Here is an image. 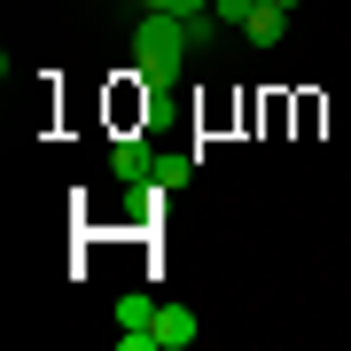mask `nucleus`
Segmentation results:
<instances>
[{
	"instance_id": "f257e3e1",
	"label": "nucleus",
	"mask_w": 351,
	"mask_h": 351,
	"mask_svg": "<svg viewBox=\"0 0 351 351\" xmlns=\"http://www.w3.org/2000/svg\"><path fill=\"white\" fill-rule=\"evenodd\" d=\"M188 55H195V32H188V16L141 8V24H133V63H141V78H149V86L180 78V71H188Z\"/></svg>"
},
{
	"instance_id": "f03ea898",
	"label": "nucleus",
	"mask_w": 351,
	"mask_h": 351,
	"mask_svg": "<svg viewBox=\"0 0 351 351\" xmlns=\"http://www.w3.org/2000/svg\"><path fill=\"white\" fill-rule=\"evenodd\" d=\"M110 172L125 180V188H172V180H188V156H156L149 141H117Z\"/></svg>"
},
{
	"instance_id": "7ed1b4c3",
	"label": "nucleus",
	"mask_w": 351,
	"mask_h": 351,
	"mask_svg": "<svg viewBox=\"0 0 351 351\" xmlns=\"http://www.w3.org/2000/svg\"><path fill=\"white\" fill-rule=\"evenodd\" d=\"M195 336H203V328H195L188 304H156V343H164V351H188Z\"/></svg>"
},
{
	"instance_id": "20e7f679",
	"label": "nucleus",
	"mask_w": 351,
	"mask_h": 351,
	"mask_svg": "<svg viewBox=\"0 0 351 351\" xmlns=\"http://www.w3.org/2000/svg\"><path fill=\"white\" fill-rule=\"evenodd\" d=\"M281 32H289V8H274V0H258V16L242 24V39H250V47H281Z\"/></svg>"
},
{
	"instance_id": "39448f33",
	"label": "nucleus",
	"mask_w": 351,
	"mask_h": 351,
	"mask_svg": "<svg viewBox=\"0 0 351 351\" xmlns=\"http://www.w3.org/2000/svg\"><path fill=\"white\" fill-rule=\"evenodd\" d=\"M117 328H156V304L149 297H117Z\"/></svg>"
},
{
	"instance_id": "423d86ee",
	"label": "nucleus",
	"mask_w": 351,
	"mask_h": 351,
	"mask_svg": "<svg viewBox=\"0 0 351 351\" xmlns=\"http://www.w3.org/2000/svg\"><path fill=\"white\" fill-rule=\"evenodd\" d=\"M141 8H164V16H211V0H141Z\"/></svg>"
},
{
	"instance_id": "0eeeda50",
	"label": "nucleus",
	"mask_w": 351,
	"mask_h": 351,
	"mask_svg": "<svg viewBox=\"0 0 351 351\" xmlns=\"http://www.w3.org/2000/svg\"><path fill=\"white\" fill-rule=\"evenodd\" d=\"M211 16H226V24H250V16H258V0H211Z\"/></svg>"
},
{
	"instance_id": "6e6552de",
	"label": "nucleus",
	"mask_w": 351,
	"mask_h": 351,
	"mask_svg": "<svg viewBox=\"0 0 351 351\" xmlns=\"http://www.w3.org/2000/svg\"><path fill=\"white\" fill-rule=\"evenodd\" d=\"M274 8H304V0H274Z\"/></svg>"
}]
</instances>
